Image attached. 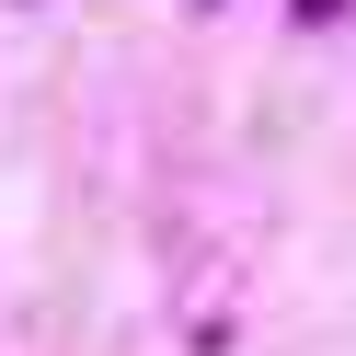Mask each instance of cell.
<instances>
[{
    "label": "cell",
    "mask_w": 356,
    "mask_h": 356,
    "mask_svg": "<svg viewBox=\"0 0 356 356\" xmlns=\"http://www.w3.org/2000/svg\"><path fill=\"white\" fill-rule=\"evenodd\" d=\"M299 12H310V24H322V12H333V0H299Z\"/></svg>",
    "instance_id": "cell-1"
}]
</instances>
